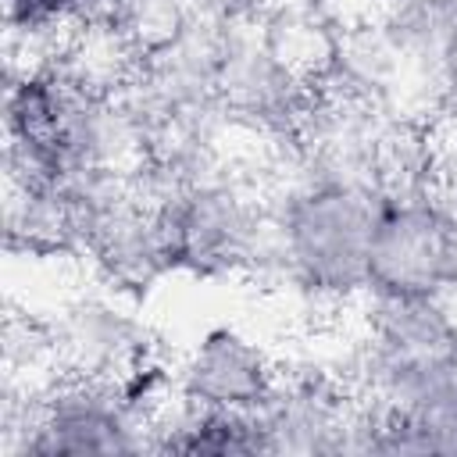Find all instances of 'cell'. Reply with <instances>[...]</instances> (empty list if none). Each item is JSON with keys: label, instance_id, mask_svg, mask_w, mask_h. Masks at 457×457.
Listing matches in <instances>:
<instances>
[{"label": "cell", "instance_id": "cell-8", "mask_svg": "<svg viewBox=\"0 0 457 457\" xmlns=\"http://www.w3.org/2000/svg\"><path fill=\"white\" fill-rule=\"evenodd\" d=\"M314 4H328V0H314Z\"/></svg>", "mask_w": 457, "mask_h": 457}, {"label": "cell", "instance_id": "cell-5", "mask_svg": "<svg viewBox=\"0 0 457 457\" xmlns=\"http://www.w3.org/2000/svg\"><path fill=\"white\" fill-rule=\"evenodd\" d=\"M257 414L271 453L361 450L364 403L346 375L328 368H278V382Z\"/></svg>", "mask_w": 457, "mask_h": 457}, {"label": "cell", "instance_id": "cell-6", "mask_svg": "<svg viewBox=\"0 0 457 457\" xmlns=\"http://www.w3.org/2000/svg\"><path fill=\"white\" fill-rule=\"evenodd\" d=\"M57 375L125 378L154 357L150 328L118 293H79L46 318Z\"/></svg>", "mask_w": 457, "mask_h": 457}, {"label": "cell", "instance_id": "cell-4", "mask_svg": "<svg viewBox=\"0 0 457 457\" xmlns=\"http://www.w3.org/2000/svg\"><path fill=\"white\" fill-rule=\"evenodd\" d=\"M378 300H453L457 296V182L386 189L371 250L368 293Z\"/></svg>", "mask_w": 457, "mask_h": 457}, {"label": "cell", "instance_id": "cell-3", "mask_svg": "<svg viewBox=\"0 0 457 457\" xmlns=\"http://www.w3.org/2000/svg\"><path fill=\"white\" fill-rule=\"evenodd\" d=\"M154 421L125 378L54 375L36 393H7L4 457H89L150 450Z\"/></svg>", "mask_w": 457, "mask_h": 457}, {"label": "cell", "instance_id": "cell-1", "mask_svg": "<svg viewBox=\"0 0 457 457\" xmlns=\"http://www.w3.org/2000/svg\"><path fill=\"white\" fill-rule=\"evenodd\" d=\"M382 196L386 189L371 179L289 171L268 193L264 282L328 311L364 300Z\"/></svg>", "mask_w": 457, "mask_h": 457}, {"label": "cell", "instance_id": "cell-2", "mask_svg": "<svg viewBox=\"0 0 457 457\" xmlns=\"http://www.w3.org/2000/svg\"><path fill=\"white\" fill-rule=\"evenodd\" d=\"M161 221L171 271L196 282H264L268 193L221 164L143 193Z\"/></svg>", "mask_w": 457, "mask_h": 457}, {"label": "cell", "instance_id": "cell-7", "mask_svg": "<svg viewBox=\"0 0 457 457\" xmlns=\"http://www.w3.org/2000/svg\"><path fill=\"white\" fill-rule=\"evenodd\" d=\"M278 382V361L239 325H211L175 364V396L200 411L257 414Z\"/></svg>", "mask_w": 457, "mask_h": 457}]
</instances>
